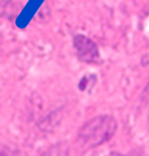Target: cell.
Listing matches in <instances>:
<instances>
[{
    "mask_svg": "<svg viewBox=\"0 0 149 156\" xmlns=\"http://www.w3.org/2000/svg\"><path fill=\"white\" fill-rule=\"evenodd\" d=\"M117 129V121L111 115H99L85 123L76 137L77 147L83 151L94 149L110 140Z\"/></svg>",
    "mask_w": 149,
    "mask_h": 156,
    "instance_id": "cell-1",
    "label": "cell"
},
{
    "mask_svg": "<svg viewBox=\"0 0 149 156\" xmlns=\"http://www.w3.org/2000/svg\"><path fill=\"white\" fill-rule=\"evenodd\" d=\"M74 46L76 56L85 63H99V53L96 43L84 35H76L74 38Z\"/></svg>",
    "mask_w": 149,
    "mask_h": 156,
    "instance_id": "cell-2",
    "label": "cell"
},
{
    "mask_svg": "<svg viewBox=\"0 0 149 156\" xmlns=\"http://www.w3.org/2000/svg\"><path fill=\"white\" fill-rule=\"evenodd\" d=\"M15 5L13 0H0V17L8 16L15 11Z\"/></svg>",
    "mask_w": 149,
    "mask_h": 156,
    "instance_id": "cell-3",
    "label": "cell"
},
{
    "mask_svg": "<svg viewBox=\"0 0 149 156\" xmlns=\"http://www.w3.org/2000/svg\"><path fill=\"white\" fill-rule=\"evenodd\" d=\"M0 107H1V103H0Z\"/></svg>",
    "mask_w": 149,
    "mask_h": 156,
    "instance_id": "cell-4",
    "label": "cell"
}]
</instances>
